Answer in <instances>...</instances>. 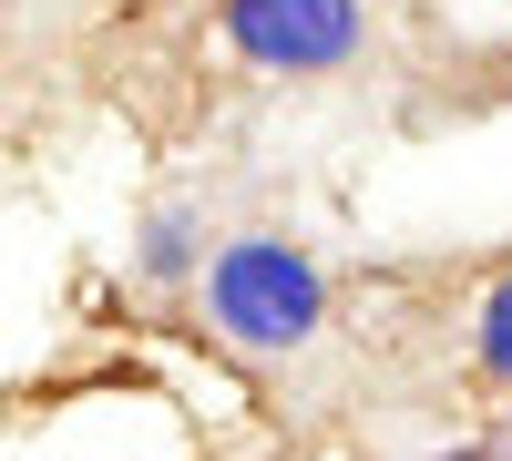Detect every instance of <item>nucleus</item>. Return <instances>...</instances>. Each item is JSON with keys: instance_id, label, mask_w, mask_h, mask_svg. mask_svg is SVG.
<instances>
[{"instance_id": "obj_4", "label": "nucleus", "mask_w": 512, "mask_h": 461, "mask_svg": "<svg viewBox=\"0 0 512 461\" xmlns=\"http://www.w3.org/2000/svg\"><path fill=\"white\" fill-rule=\"evenodd\" d=\"M472 359H482V380H512V267L492 277V298H482V328H472Z\"/></svg>"}, {"instance_id": "obj_2", "label": "nucleus", "mask_w": 512, "mask_h": 461, "mask_svg": "<svg viewBox=\"0 0 512 461\" xmlns=\"http://www.w3.org/2000/svg\"><path fill=\"white\" fill-rule=\"evenodd\" d=\"M216 41L267 82H328L369 52V0H216Z\"/></svg>"}, {"instance_id": "obj_3", "label": "nucleus", "mask_w": 512, "mask_h": 461, "mask_svg": "<svg viewBox=\"0 0 512 461\" xmlns=\"http://www.w3.org/2000/svg\"><path fill=\"white\" fill-rule=\"evenodd\" d=\"M205 257H216V236H205L195 205H154L134 226V277L144 287H185V277H205Z\"/></svg>"}, {"instance_id": "obj_1", "label": "nucleus", "mask_w": 512, "mask_h": 461, "mask_svg": "<svg viewBox=\"0 0 512 461\" xmlns=\"http://www.w3.org/2000/svg\"><path fill=\"white\" fill-rule=\"evenodd\" d=\"M195 287H205L216 349H236V359H297V349H318V328H328V267L297 236H277V226L226 236Z\"/></svg>"}]
</instances>
